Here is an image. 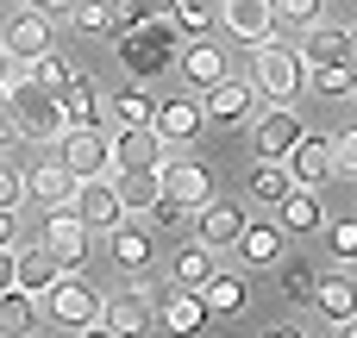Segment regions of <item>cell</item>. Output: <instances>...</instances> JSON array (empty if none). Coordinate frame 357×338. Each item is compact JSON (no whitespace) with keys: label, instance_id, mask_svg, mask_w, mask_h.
Returning <instances> with one entry per match:
<instances>
[{"label":"cell","instance_id":"1","mask_svg":"<svg viewBox=\"0 0 357 338\" xmlns=\"http://www.w3.org/2000/svg\"><path fill=\"white\" fill-rule=\"evenodd\" d=\"M0 100H6V113H13V125H19V138H25V144H56V138L69 132L56 88L31 82V75H25V63H19V75L6 82V94H0Z\"/></svg>","mask_w":357,"mask_h":338},{"label":"cell","instance_id":"2","mask_svg":"<svg viewBox=\"0 0 357 338\" xmlns=\"http://www.w3.org/2000/svg\"><path fill=\"white\" fill-rule=\"evenodd\" d=\"M251 88H257L270 107H295V94L307 88V63H301V50L282 44V38L251 44Z\"/></svg>","mask_w":357,"mask_h":338},{"label":"cell","instance_id":"3","mask_svg":"<svg viewBox=\"0 0 357 338\" xmlns=\"http://www.w3.org/2000/svg\"><path fill=\"white\" fill-rule=\"evenodd\" d=\"M119 63H126L138 82L163 75V69L176 63V19H169V13H151V19H138L132 31H119Z\"/></svg>","mask_w":357,"mask_h":338},{"label":"cell","instance_id":"4","mask_svg":"<svg viewBox=\"0 0 357 338\" xmlns=\"http://www.w3.org/2000/svg\"><path fill=\"white\" fill-rule=\"evenodd\" d=\"M38 314H44L56 332H88V326L100 320V295H94V282H82V270H63V276L38 295Z\"/></svg>","mask_w":357,"mask_h":338},{"label":"cell","instance_id":"5","mask_svg":"<svg viewBox=\"0 0 357 338\" xmlns=\"http://www.w3.org/2000/svg\"><path fill=\"white\" fill-rule=\"evenodd\" d=\"M56 163H63L75 182H88V176H113V138H107L100 125H69V132L56 138Z\"/></svg>","mask_w":357,"mask_h":338},{"label":"cell","instance_id":"6","mask_svg":"<svg viewBox=\"0 0 357 338\" xmlns=\"http://www.w3.org/2000/svg\"><path fill=\"white\" fill-rule=\"evenodd\" d=\"M201 113H207V125H245V119H257V88H251V75H220L213 88H201Z\"/></svg>","mask_w":357,"mask_h":338},{"label":"cell","instance_id":"7","mask_svg":"<svg viewBox=\"0 0 357 338\" xmlns=\"http://www.w3.org/2000/svg\"><path fill=\"white\" fill-rule=\"evenodd\" d=\"M38 245L63 263V270H88V251H94V232L69 213V207H50L44 213V232H38Z\"/></svg>","mask_w":357,"mask_h":338},{"label":"cell","instance_id":"8","mask_svg":"<svg viewBox=\"0 0 357 338\" xmlns=\"http://www.w3.org/2000/svg\"><path fill=\"white\" fill-rule=\"evenodd\" d=\"M301 119H295V107H270V113H257L251 119V157L257 163H282L295 144H301Z\"/></svg>","mask_w":357,"mask_h":338},{"label":"cell","instance_id":"9","mask_svg":"<svg viewBox=\"0 0 357 338\" xmlns=\"http://www.w3.org/2000/svg\"><path fill=\"white\" fill-rule=\"evenodd\" d=\"M56 44V19H44L38 6H25V13H13L6 25H0V50L13 56V63H31V56H44Z\"/></svg>","mask_w":357,"mask_h":338},{"label":"cell","instance_id":"10","mask_svg":"<svg viewBox=\"0 0 357 338\" xmlns=\"http://www.w3.org/2000/svg\"><path fill=\"white\" fill-rule=\"evenodd\" d=\"M69 213H75L88 232H113V226L126 220V207H119V194H113V176H88V182H75Z\"/></svg>","mask_w":357,"mask_h":338},{"label":"cell","instance_id":"11","mask_svg":"<svg viewBox=\"0 0 357 338\" xmlns=\"http://www.w3.org/2000/svg\"><path fill=\"white\" fill-rule=\"evenodd\" d=\"M151 251H157V232H151L144 220H132V213L107 232V257H113L126 276H138V282L151 276Z\"/></svg>","mask_w":357,"mask_h":338},{"label":"cell","instance_id":"12","mask_svg":"<svg viewBox=\"0 0 357 338\" xmlns=\"http://www.w3.org/2000/svg\"><path fill=\"white\" fill-rule=\"evenodd\" d=\"M100 320L113 326L119 338H144L151 332V320H157V301H151V289H113L107 301H100Z\"/></svg>","mask_w":357,"mask_h":338},{"label":"cell","instance_id":"13","mask_svg":"<svg viewBox=\"0 0 357 338\" xmlns=\"http://www.w3.org/2000/svg\"><path fill=\"white\" fill-rule=\"evenodd\" d=\"M163 194L182 207H207L213 201V169L201 157H163Z\"/></svg>","mask_w":357,"mask_h":338},{"label":"cell","instance_id":"14","mask_svg":"<svg viewBox=\"0 0 357 338\" xmlns=\"http://www.w3.org/2000/svg\"><path fill=\"white\" fill-rule=\"evenodd\" d=\"M220 25L238 38V44H264L276 38V0H220Z\"/></svg>","mask_w":357,"mask_h":338},{"label":"cell","instance_id":"15","mask_svg":"<svg viewBox=\"0 0 357 338\" xmlns=\"http://www.w3.org/2000/svg\"><path fill=\"white\" fill-rule=\"evenodd\" d=\"M151 125H157V138H163V144H195V138H201V125H207V113H201V100H195V94H169V100H157Z\"/></svg>","mask_w":357,"mask_h":338},{"label":"cell","instance_id":"16","mask_svg":"<svg viewBox=\"0 0 357 338\" xmlns=\"http://www.w3.org/2000/svg\"><path fill=\"white\" fill-rule=\"evenodd\" d=\"M282 163H289V176H295L301 188H326V182L339 176V169H333V138H326V132H301V144H295Z\"/></svg>","mask_w":357,"mask_h":338},{"label":"cell","instance_id":"17","mask_svg":"<svg viewBox=\"0 0 357 338\" xmlns=\"http://www.w3.org/2000/svg\"><path fill=\"white\" fill-rule=\"evenodd\" d=\"M169 157V144L157 138V125H119L113 132V169H157Z\"/></svg>","mask_w":357,"mask_h":338},{"label":"cell","instance_id":"18","mask_svg":"<svg viewBox=\"0 0 357 338\" xmlns=\"http://www.w3.org/2000/svg\"><path fill=\"white\" fill-rule=\"evenodd\" d=\"M282 238H289V232H282L276 220H245V232L232 238V251H238L245 270H276V263H282Z\"/></svg>","mask_w":357,"mask_h":338},{"label":"cell","instance_id":"19","mask_svg":"<svg viewBox=\"0 0 357 338\" xmlns=\"http://www.w3.org/2000/svg\"><path fill=\"white\" fill-rule=\"evenodd\" d=\"M176 69H182V75H188L195 88H213V82H220V75H226L232 63H226V50H220V44H213L207 31H201V38H188V44L176 50Z\"/></svg>","mask_w":357,"mask_h":338},{"label":"cell","instance_id":"20","mask_svg":"<svg viewBox=\"0 0 357 338\" xmlns=\"http://www.w3.org/2000/svg\"><path fill=\"white\" fill-rule=\"evenodd\" d=\"M195 220H201V245H213V251H232V238L245 232V207L238 201H207V207H195Z\"/></svg>","mask_w":357,"mask_h":338},{"label":"cell","instance_id":"21","mask_svg":"<svg viewBox=\"0 0 357 338\" xmlns=\"http://www.w3.org/2000/svg\"><path fill=\"white\" fill-rule=\"evenodd\" d=\"M56 100H63V119H69V125H100V113H107V94H100L82 69L56 88Z\"/></svg>","mask_w":357,"mask_h":338},{"label":"cell","instance_id":"22","mask_svg":"<svg viewBox=\"0 0 357 338\" xmlns=\"http://www.w3.org/2000/svg\"><path fill=\"white\" fill-rule=\"evenodd\" d=\"M157 326H163V332H176V338H195L201 326H213V320H207V307H201V295H195V289H176L169 301H157Z\"/></svg>","mask_w":357,"mask_h":338},{"label":"cell","instance_id":"23","mask_svg":"<svg viewBox=\"0 0 357 338\" xmlns=\"http://www.w3.org/2000/svg\"><path fill=\"white\" fill-rule=\"evenodd\" d=\"M314 307H320L333 326L357 320V276H351V270H333V276H320V289H314Z\"/></svg>","mask_w":357,"mask_h":338},{"label":"cell","instance_id":"24","mask_svg":"<svg viewBox=\"0 0 357 338\" xmlns=\"http://www.w3.org/2000/svg\"><path fill=\"white\" fill-rule=\"evenodd\" d=\"M69 194H75V176H69L63 163H38V169H25V201H38L44 213H50V207H69Z\"/></svg>","mask_w":357,"mask_h":338},{"label":"cell","instance_id":"25","mask_svg":"<svg viewBox=\"0 0 357 338\" xmlns=\"http://www.w3.org/2000/svg\"><path fill=\"white\" fill-rule=\"evenodd\" d=\"M113 194L126 213H151V201L163 194V163L157 169H113Z\"/></svg>","mask_w":357,"mask_h":338},{"label":"cell","instance_id":"26","mask_svg":"<svg viewBox=\"0 0 357 338\" xmlns=\"http://www.w3.org/2000/svg\"><path fill=\"white\" fill-rule=\"evenodd\" d=\"M245 301H251V289H245L238 270H213V276L201 282V307H207V320H226V314H238Z\"/></svg>","mask_w":357,"mask_h":338},{"label":"cell","instance_id":"27","mask_svg":"<svg viewBox=\"0 0 357 338\" xmlns=\"http://www.w3.org/2000/svg\"><path fill=\"white\" fill-rule=\"evenodd\" d=\"M13 263H19V270H13V282H19L25 295H44V289L63 276V263H56L44 245H19V251H13Z\"/></svg>","mask_w":357,"mask_h":338},{"label":"cell","instance_id":"28","mask_svg":"<svg viewBox=\"0 0 357 338\" xmlns=\"http://www.w3.org/2000/svg\"><path fill=\"white\" fill-rule=\"evenodd\" d=\"M38 326H44L38 295H25V289H0V338H31Z\"/></svg>","mask_w":357,"mask_h":338},{"label":"cell","instance_id":"29","mask_svg":"<svg viewBox=\"0 0 357 338\" xmlns=\"http://www.w3.org/2000/svg\"><path fill=\"white\" fill-rule=\"evenodd\" d=\"M276 213H282L276 226H282V232H295V238H301V232H320V226H326V207H320V188H301V182H295V194H289V201H282Z\"/></svg>","mask_w":357,"mask_h":338},{"label":"cell","instance_id":"30","mask_svg":"<svg viewBox=\"0 0 357 338\" xmlns=\"http://www.w3.org/2000/svg\"><path fill=\"white\" fill-rule=\"evenodd\" d=\"M213 270H220V251H213V245H201V238H195V245H182V251H176V263H169L176 289H195V295H201V282H207Z\"/></svg>","mask_w":357,"mask_h":338},{"label":"cell","instance_id":"31","mask_svg":"<svg viewBox=\"0 0 357 338\" xmlns=\"http://www.w3.org/2000/svg\"><path fill=\"white\" fill-rule=\"evenodd\" d=\"M307 88L320 94V100H351L357 94V69L345 56H333V63H307Z\"/></svg>","mask_w":357,"mask_h":338},{"label":"cell","instance_id":"32","mask_svg":"<svg viewBox=\"0 0 357 338\" xmlns=\"http://www.w3.org/2000/svg\"><path fill=\"white\" fill-rule=\"evenodd\" d=\"M345 25H326V19H314V25H301V63H333V56H345Z\"/></svg>","mask_w":357,"mask_h":338},{"label":"cell","instance_id":"33","mask_svg":"<svg viewBox=\"0 0 357 338\" xmlns=\"http://www.w3.org/2000/svg\"><path fill=\"white\" fill-rule=\"evenodd\" d=\"M289 194H295L289 163H257V169H251V201H257V207H282Z\"/></svg>","mask_w":357,"mask_h":338},{"label":"cell","instance_id":"34","mask_svg":"<svg viewBox=\"0 0 357 338\" xmlns=\"http://www.w3.org/2000/svg\"><path fill=\"white\" fill-rule=\"evenodd\" d=\"M107 113H113L119 125H151V113H157V100H151L144 88H119V94H107Z\"/></svg>","mask_w":357,"mask_h":338},{"label":"cell","instance_id":"35","mask_svg":"<svg viewBox=\"0 0 357 338\" xmlns=\"http://www.w3.org/2000/svg\"><path fill=\"white\" fill-rule=\"evenodd\" d=\"M276 289H282V301H314L320 270L314 263H276Z\"/></svg>","mask_w":357,"mask_h":338},{"label":"cell","instance_id":"36","mask_svg":"<svg viewBox=\"0 0 357 338\" xmlns=\"http://www.w3.org/2000/svg\"><path fill=\"white\" fill-rule=\"evenodd\" d=\"M25 75H31V82H44V88H63V82L75 75V63H69V56H63V50L50 44L44 56H31V63H25Z\"/></svg>","mask_w":357,"mask_h":338},{"label":"cell","instance_id":"37","mask_svg":"<svg viewBox=\"0 0 357 338\" xmlns=\"http://www.w3.org/2000/svg\"><path fill=\"white\" fill-rule=\"evenodd\" d=\"M169 19H176L188 38H201V31L220 19V0H176V13H169Z\"/></svg>","mask_w":357,"mask_h":338},{"label":"cell","instance_id":"38","mask_svg":"<svg viewBox=\"0 0 357 338\" xmlns=\"http://www.w3.org/2000/svg\"><path fill=\"white\" fill-rule=\"evenodd\" d=\"M138 19H151V6H144V0H100V25H107L113 38H119V31H132Z\"/></svg>","mask_w":357,"mask_h":338},{"label":"cell","instance_id":"39","mask_svg":"<svg viewBox=\"0 0 357 338\" xmlns=\"http://www.w3.org/2000/svg\"><path fill=\"white\" fill-rule=\"evenodd\" d=\"M144 220H151V232H182V226L195 220V207H182V201H169V194H157Z\"/></svg>","mask_w":357,"mask_h":338},{"label":"cell","instance_id":"40","mask_svg":"<svg viewBox=\"0 0 357 338\" xmlns=\"http://www.w3.org/2000/svg\"><path fill=\"white\" fill-rule=\"evenodd\" d=\"M326 251L339 263H357V220H326Z\"/></svg>","mask_w":357,"mask_h":338},{"label":"cell","instance_id":"41","mask_svg":"<svg viewBox=\"0 0 357 338\" xmlns=\"http://www.w3.org/2000/svg\"><path fill=\"white\" fill-rule=\"evenodd\" d=\"M276 19L301 31V25H314V19H326V0H276Z\"/></svg>","mask_w":357,"mask_h":338},{"label":"cell","instance_id":"42","mask_svg":"<svg viewBox=\"0 0 357 338\" xmlns=\"http://www.w3.org/2000/svg\"><path fill=\"white\" fill-rule=\"evenodd\" d=\"M333 169L357 182V119L345 125V132H339V138H333Z\"/></svg>","mask_w":357,"mask_h":338},{"label":"cell","instance_id":"43","mask_svg":"<svg viewBox=\"0 0 357 338\" xmlns=\"http://www.w3.org/2000/svg\"><path fill=\"white\" fill-rule=\"evenodd\" d=\"M19 201H25V169H13V163L0 157V207L19 213Z\"/></svg>","mask_w":357,"mask_h":338},{"label":"cell","instance_id":"44","mask_svg":"<svg viewBox=\"0 0 357 338\" xmlns=\"http://www.w3.org/2000/svg\"><path fill=\"white\" fill-rule=\"evenodd\" d=\"M63 25H75V31H107V25H100V0H82Z\"/></svg>","mask_w":357,"mask_h":338},{"label":"cell","instance_id":"45","mask_svg":"<svg viewBox=\"0 0 357 338\" xmlns=\"http://www.w3.org/2000/svg\"><path fill=\"white\" fill-rule=\"evenodd\" d=\"M31 6H38V13H44V19H56V25H63V19H69V13H75V6H82V0H31Z\"/></svg>","mask_w":357,"mask_h":338},{"label":"cell","instance_id":"46","mask_svg":"<svg viewBox=\"0 0 357 338\" xmlns=\"http://www.w3.org/2000/svg\"><path fill=\"white\" fill-rule=\"evenodd\" d=\"M19 144V125H13V113H6V100H0V151H13Z\"/></svg>","mask_w":357,"mask_h":338},{"label":"cell","instance_id":"47","mask_svg":"<svg viewBox=\"0 0 357 338\" xmlns=\"http://www.w3.org/2000/svg\"><path fill=\"white\" fill-rule=\"evenodd\" d=\"M13 251H19V245H0V289H19V282H13V270H19Z\"/></svg>","mask_w":357,"mask_h":338},{"label":"cell","instance_id":"48","mask_svg":"<svg viewBox=\"0 0 357 338\" xmlns=\"http://www.w3.org/2000/svg\"><path fill=\"white\" fill-rule=\"evenodd\" d=\"M19 238V220H13V207H0V245H13Z\"/></svg>","mask_w":357,"mask_h":338},{"label":"cell","instance_id":"49","mask_svg":"<svg viewBox=\"0 0 357 338\" xmlns=\"http://www.w3.org/2000/svg\"><path fill=\"white\" fill-rule=\"evenodd\" d=\"M13 75H19V63H13V56L0 50V94H6V82H13Z\"/></svg>","mask_w":357,"mask_h":338},{"label":"cell","instance_id":"50","mask_svg":"<svg viewBox=\"0 0 357 338\" xmlns=\"http://www.w3.org/2000/svg\"><path fill=\"white\" fill-rule=\"evenodd\" d=\"M75 338H119V332H113V326H107V320H94V326H88V332H75Z\"/></svg>","mask_w":357,"mask_h":338},{"label":"cell","instance_id":"51","mask_svg":"<svg viewBox=\"0 0 357 338\" xmlns=\"http://www.w3.org/2000/svg\"><path fill=\"white\" fill-rule=\"evenodd\" d=\"M345 63H351V69H357V31H351V38H345Z\"/></svg>","mask_w":357,"mask_h":338},{"label":"cell","instance_id":"52","mask_svg":"<svg viewBox=\"0 0 357 338\" xmlns=\"http://www.w3.org/2000/svg\"><path fill=\"white\" fill-rule=\"evenodd\" d=\"M144 6H151V13H176V0H144Z\"/></svg>","mask_w":357,"mask_h":338},{"label":"cell","instance_id":"53","mask_svg":"<svg viewBox=\"0 0 357 338\" xmlns=\"http://www.w3.org/2000/svg\"><path fill=\"white\" fill-rule=\"evenodd\" d=\"M264 338H301V332H295V326H276V332H264Z\"/></svg>","mask_w":357,"mask_h":338},{"label":"cell","instance_id":"54","mask_svg":"<svg viewBox=\"0 0 357 338\" xmlns=\"http://www.w3.org/2000/svg\"><path fill=\"white\" fill-rule=\"evenodd\" d=\"M333 338H357V320H345V326H339V332H333Z\"/></svg>","mask_w":357,"mask_h":338}]
</instances>
